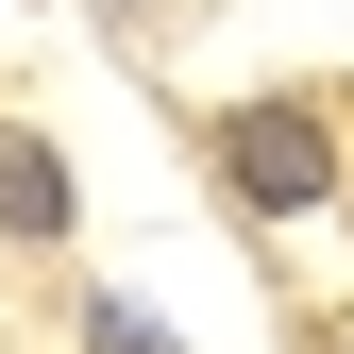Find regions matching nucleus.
<instances>
[{
    "instance_id": "1",
    "label": "nucleus",
    "mask_w": 354,
    "mask_h": 354,
    "mask_svg": "<svg viewBox=\"0 0 354 354\" xmlns=\"http://www.w3.org/2000/svg\"><path fill=\"white\" fill-rule=\"evenodd\" d=\"M219 186H236L253 219H304L337 186V118L321 102H236V118H219Z\"/></svg>"
},
{
    "instance_id": "2",
    "label": "nucleus",
    "mask_w": 354,
    "mask_h": 354,
    "mask_svg": "<svg viewBox=\"0 0 354 354\" xmlns=\"http://www.w3.org/2000/svg\"><path fill=\"white\" fill-rule=\"evenodd\" d=\"M0 236H68V169L34 136H0Z\"/></svg>"
}]
</instances>
